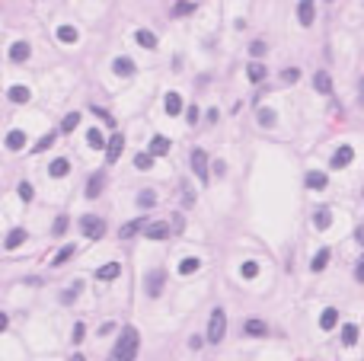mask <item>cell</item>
Listing matches in <instances>:
<instances>
[{"label":"cell","instance_id":"1","mask_svg":"<svg viewBox=\"0 0 364 361\" xmlns=\"http://www.w3.org/2000/svg\"><path fill=\"white\" fill-rule=\"evenodd\" d=\"M138 345H141L138 329H135V326H125V329H121V339L115 342V352H112V358H109V361H135Z\"/></svg>","mask_w":364,"mask_h":361},{"label":"cell","instance_id":"2","mask_svg":"<svg viewBox=\"0 0 364 361\" xmlns=\"http://www.w3.org/2000/svg\"><path fill=\"white\" fill-rule=\"evenodd\" d=\"M224 332H227V317H224V310L217 307V310H211V320H208V336H204V339H208L211 345H217L224 339Z\"/></svg>","mask_w":364,"mask_h":361},{"label":"cell","instance_id":"3","mask_svg":"<svg viewBox=\"0 0 364 361\" xmlns=\"http://www.w3.org/2000/svg\"><path fill=\"white\" fill-rule=\"evenodd\" d=\"M80 230H83V237L99 240L106 234V224H102V218H96V214H83V218H80Z\"/></svg>","mask_w":364,"mask_h":361},{"label":"cell","instance_id":"4","mask_svg":"<svg viewBox=\"0 0 364 361\" xmlns=\"http://www.w3.org/2000/svg\"><path fill=\"white\" fill-rule=\"evenodd\" d=\"M192 170H195L198 179H201L204 186H208V157H204V150H201V147L192 150Z\"/></svg>","mask_w":364,"mask_h":361},{"label":"cell","instance_id":"5","mask_svg":"<svg viewBox=\"0 0 364 361\" xmlns=\"http://www.w3.org/2000/svg\"><path fill=\"white\" fill-rule=\"evenodd\" d=\"M121 147H125V138H121V135H112V138H109V144H106V160L115 163V160L121 157Z\"/></svg>","mask_w":364,"mask_h":361},{"label":"cell","instance_id":"6","mask_svg":"<svg viewBox=\"0 0 364 361\" xmlns=\"http://www.w3.org/2000/svg\"><path fill=\"white\" fill-rule=\"evenodd\" d=\"M163 278H166L163 269H157V272L147 275V294H150V297H160V294H163Z\"/></svg>","mask_w":364,"mask_h":361},{"label":"cell","instance_id":"7","mask_svg":"<svg viewBox=\"0 0 364 361\" xmlns=\"http://www.w3.org/2000/svg\"><path fill=\"white\" fill-rule=\"evenodd\" d=\"M351 157H355V150H351L348 144H345V147H339V150L332 153V170H345V166L351 163Z\"/></svg>","mask_w":364,"mask_h":361},{"label":"cell","instance_id":"8","mask_svg":"<svg viewBox=\"0 0 364 361\" xmlns=\"http://www.w3.org/2000/svg\"><path fill=\"white\" fill-rule=\"evenodd\" d=\"M313 16H317V10H313V0H300V4H297V19L303 22V26H310Z\"/></svg>","mask_w":364,"mask_h":361},{"label":"cell","instance_id":"9","mask_svg":"<svg viewBox=\"0 0 364 361\" xmlns=\"http://www.w3.org/2000/svg\"><path fill=\"white\" fill-rule=\"evenodd\" d=\"M147 230V237L150 240H166V234H169V224H163V221H153V224H147L144 227Z\"/></svg>","mask_w":364,"mask_h":361},{"label":"cell","instance_id":"10","mask_svg":"<svg viewBox=\"0 0 364 361\" xmlns=\"http://www.w3.org/2000/svg\"><path fill=\"white\" fill-rule=\"evenodd\" d=\"M118 272H121L118 262H109V266L96 269V278H99V281H112V278H118Z\"/></svg>","mask_w":364,"mask_h":361},{"label":"cell","instance_id":"11","mask_svg":"<svg viewBox=\"0 0 364 361\" xmlns=\"http://www.w3.org/2000/svg\"><path fill=\"white\" fill-rule=\"evenodd\" d=\"M115 74L118 77H131V74H135V61H131V58H115Z\"/></svg>","mask_w":364,"mask_h":361},{"label":"cell","instance_id":"12","mask_svg":"<svg viewBox=\"0 0 364 361\" xmlns=\"http://www.w3.org/2000/svg\"><path fill=\"white\" fill-rule=\"evenodd\" d=\"M141 227H147V224H144V218H138V221H128V224H121L118 237H121V240H128V237H135V234L141 230Z\"/></svg>","mask_w":364,"mask_h":361},{"label":"cell","instance_id":"13","mask_svg":"<svg viewBox=\"0 0 364 361\" xmlns=\"http://www.w3.org/2000/svg\"><path fill=\"white\" fill-rule=\"evenodd\" d=\"M7 96H10V102H29V99H32V93H29L26 87H10Z\"/></svg>","mask_w":364,"mask_h":361},{"label":"cell","instance_id":"14","mask_svg":"<svg viewBox=\"0 0 364 361\" xmlns=\"http://www.w3.org/2000/svg\"><path fill=\"white\" fill-rule=\"evenodd\" d=\"M179 112H182V96L166 93V115H179Z\"/></svg>","mask_w":364,"mask_h":361},{"label":"cell","instance_id":"15","mask_svg":"<svg viewBox=\"0 0 364 361\" xmlns=\"http://www.w3.org/2000/svg\"><path fill=\"white\" fill-rule=\"evenodd\" d=\"M102 173H96V176H90V186H87V198H99V192H102Z\"/></svg>","mask_w":364,"mask_h":361},{"label":"cell","instance_id":"16","mask_svg":"<svg viewBox=\"0 0 364 361\" xmlns=\"http://www.w3.org/2000/svg\"><path fill=\"white\" fill-rule=\"evenodd\" d=\"M335 323H339V310H335V307H326L323 317H320V326H323V329H332Z\"/></svg>","mask_w":364,"mask_h":361},{"label":"cell","instance_id":"17","mask_svg":"<svg viewBox=\"0 0 364 361\" xmlns=\"http://www.w3.org/2000/svg\"><path fill=\"white\" fill-rule=\"evenodd\" d=\"M166 150H169V141H166L163 135H153V141H150V153H153V157H163Z\"/></svg>","mask_w":364,"mask_h":361},{"label":"cell","instance_id":"18","mask_svg":"<svg viewBox=\"0 0 364 361\" xmlns=\"http://www.w3.org/2000/svg\"><path fill=\"white\" fill-rule=\"evenodd\" d=\"M67 173H70V163L67 160H51V166H48V176H55V179L67 176Z\"/></svg>","mask_w":364,"mask_h":361},{"label":"cell","instance_id":"19","mask_svg":"<svg viewBox=\"0 0 364 361\" xmlns=\"http://www.w3.org/2000/svg\"><path fill=\"white\" fill-rule=\"evenodd\" d=\"M10 58H13V61H26V58H29V45L26 42H13V45H10Z\"/></svg>","mask_w":364,"mask_h":361},{"label":"cell","instance_id":"20","mask_svg":"<svg viewBox=\"0 0 364 361\" xmlns=\"http://www.w3.org/2000/svg\"><path fill=\"white\" fill-rule=\"evenodd\" d=\"M7 147L10 150H22V147H26V135H22V131H10V135H7Z\"/></svg>","mask_w":364,"mask_h":361},{"label":"cell","instance_id":"21","mask_svg":"<svg viewBox=\"0 0 364 361\" xmlns=\"http://www.w3.org/2000/svg\"><path fill=\"white\" fill-rule=\"evenodd\" d=\"M74 252H77V246H74V243H67V246H61V249H58V256L51 259V266H64V262H67L70 256H74Z\"/></svg>","mask_w":364,"mask_h":361},{"label":"cell","instance_id":"22","mask_svg":"<svg viewBox=\"0 0 364 361\" xmlns=\"http://www.w3.org/2000/svg\"><path fill=\"white\" fill-rule=\"evenodd\" d=\"M307 186H310V189H317V192H320V189H326V173L310 170V173H307Z\"/></svg>","mask_w":364,"mask_h":361},{"label":"cell","instance_id":"23","mask_svg":"<svg viewBox=\"0 0 364 361\" xmlns=\"http://www.w3.org/2000/svg\"><path fill=\"white\" fill-rule=\"evenodd\" d=\"M313 87H317L320 93H332V80H329V74H326V70H320V74L313 77Z\"/></svg>","mask_w":364,"mask_h":361},{"label":"cell","instance_id":"24","mask_svg":"<svg viewBox=\"0 0 364 361\" xmlns=\"http://www.w3.org/2000/svg\"><path fill=\"white\" fill-rule=\"evenodd\" d=\"M87 144H90L93 150H99L102 144H109V141H106V135H102L99 128H93V131H87Z\"/></svg>","mask_w":364,"mask_h":361},{"label":"cell","instance_id":"25","mask_svg":"<svg viewBox=\"0 0 364 361\" xmlns=\"http://www.w3.org/2000/svg\"><path fill=\"white\" fill-rule=\"evenodd\" d=\"M313 224H317V230H326V227L332 224V211H329V208H320L317 218H313Z\"/></svg>","mask_w":364,"mask_h":361},{"label":"cell","instance_id":"26","mask_svg":"<svg viewBox=\"0 0 364 361\" xmlns=\"http://www.w3.org/2000/svg\"><path fill=\"white\" fill-rule=\"evenodd\" d=\"M243 329H246V336H265V332H269V326H265L262 320H246Z\"/></svg>","mask_w":364,"mask_h":361},{"label":"cell","instance_id":"27","mask_svg":"<svg viewBox=\"0 0 364 361\" xmlns=\"http://www.w3.org/2000/svg\"><path fill=\"white\" fill-rule=\"evenodd\" d=\"M198 269H201V259H195V256H189V259L179 262V272L182 275H192V272H198Z\"/></svg>","mask_w":364,"mask_h":361},{"label":"cell","instance_id":"28","mask_svg":"<svg viewBox=\"0 0 364 361\" xmlns=\"http://www.w3.org/2000/svg\"><path fill=\"white\" fill-rule=\"evenodd\" d=\"M22 240H26V230H22V227H16V230H10V237H7V249H16V246H22Z\"/></svg>","mask_w":364,"mask_h":361},{"label":"cell","instance_id":"29","mask_svg":"<svg viewBox=\"0 0 364 361\" xmlns=\"http://www.w3.org/2000/svg\"><path fill=\"white\" fill-rule=\"evenodd\" d=\"M326 262H329V249H320L317 256H313L310 269H313V272H323V269H326Z\"/></svg>","mask_w":364,"mask_h":361},{"label":"cell","instance_id":"30","mask_svg":"<svg viewBox=\"0 0 364 361\" xmlns=\"http://www.w3.org/2000/svg\"><path fill=\"white\" fill-rule=\"evenodd\" d=\"M138 45L141 48H157V35L147 32V29H138Z\"/></svg>","mask_w":364,"mask_h":361},{"label":"cell","instance_id":"31","mask_svg":"<svg viewBox=\"0 0 364 361\" xmlns=\"http://www.w3.org/2000/svg\"><path fill=\"white\" fill-rule=\"evenodd\" d=\"M275 122H278L275 109H259V125H262V128H272Z\"/></svg>","mask_w":364,"mask_h":361},{"label":"cell","instance_id":"32","mask_svg":"<svg viewBox=\"0 0 364 361\" xmlns=\"http://www.w3.org/2000/svg\"><path fill=\"white\" fill-rule=\"evenodd\" d=\"M342 342L345 345H355L358 342V326H355V323H348V326L342 329Z\"/></svg>","mask_w":364,"mask_h":361},{"label":"cell","instance_id":"33","mask_svg":"<svg viewBox=\"0 0 364 361\" xmlns=\"http://www.w3.org/2000/svg\"><path fill=\"white\" fill-rule=\"evenodd\" d=\"M58 39H61V42H67V45H70V42H77V29H74V26H61V29H58Z\"/></svg>","mask_w":364,"mask_h":361},{"label":"cell","instance_id":"34","mask_svg":"<svg viewBox=\"0 0 364 361\" xmlns=\"http://www.w3.org/2000/svg\"><path fill=\"white\" fill-rule=\"evenodd\" d=\"M80 125V112H70V115H64V122H61V131H74Z\"/></svg>","mask_w":364,"mask_h":361},{"label":"cell","instance_id":"35","mask_svg":"<svg viewBox=\"0 0 364 361\" xmlns=\"http://www.w3.org/2000/svg\"><path fill=\"white\" fill-rule=\"evenodd\" d=\"M240 275H243V278H256V275H259V262H243Z\"/></svg>","mask_w":364,"mask_h":361},{"label":"cell","instance_id":"36","mask_svg":"<svg viewBox=\"0 0 364 361\" xmlns=\"http://www.w3.org/2000/svg\"><path fill=\"white\" fill-rule=\"evenodd\" d=\"M246 74H249V80H252V83H259V80H265V67H262V64H256V61H252V64H249V70H246Z\"/></svg>","mask_w":364,"mask_h":361},{"label":"cell","instance_id":"37","mask_svg":"<svg viewBox=\"0 0 364 361\" xmlns=\"http://www.w3.org/2000/svg\"><path fill=\"white\" fill-rule=\"evenodd\" d=\"M55 138H58L55 131H51V135H45V138H39V141H35V147H32V150H35V153H39V150H48V147H51V144H55Z\"/></svg>","mask_w":364,"mask_h":361},{"label":"cell","instance_id":"38","mask_svg":"<svg viewBox=\"0 0 364 361\" xmlns=\"http://www.w3.org/2000/svg\"><path fill=\"white\" fill-rule=\"evenodd\" d=\"M135 166H138V170H150V166H153V153H138Z\"/></svg>","mask_w":364,"mask_h":361},{"label":"cell","instance_id":"39","mask_svg":"<svg viewBox=\"0 0 364 361\" xmlns=\"http://www.w3.org/2000/svg\"><path fill=\"white\" fill-rule=\"evenodd\" d=\"M192 10H195V4H189V0H179V4H176V10H173V13H176V16H189V13H192Z\"/></svg>","mask_w":364,"mask_h":361},{"label":"cell","instance_id":"40","mask_svg":"<svg viewBox=\"0 0 364 361\" xmlns=\"http://www.w3.org/2000/svg\"><path fill=\"white\" fill-rule=\"evenodd\" d=\"M80 288H83L80 281H77V285H70V288H67V291H64V294H61V300H64V304H70V300H74V297L80 294Z\"/></svg>","mask_w":364,"mask_h":361},{"label":"cell","instance_id":"41","mask_svg":"<svg viewBox=\"0 0 364 361\" xmlns=\"http://www.w3.org/2000/svg\"><path fill=\"white\" fill-rule=\"evenodd\" d=\"M83 336H87V326H83V323H74V329H70V339H74V342H83Z\"/></svg>","mask_w":364,"mask_h":361},{"label":"cell","instance_id":"42","mask_svg":"<svg viewBox=\"0 0 364 361\" xmlns=\"http://www.w3.org/2000/svg\"><path fill=\"white\" fill-rule=\"evenodd\" d=\"M153 201H157V195H153V192H141V195H138V204H141V208H150Z\"/></svg>","mask_w":364,"mask_h":361},{"label":"cell","instance_id":"43","mask_svg":"<svg viewBox=\"0 0 364 361\" xmlns=\"http://www.w3.org/2000/svg\"><path fill=\"white\" fill-rule=\"evenodd\" d=\"M16 192H19V198H22V201H32V195H35L29 183H19V189H16Z\"/></svg>","mask_w":364,"mask_h":361},{"label":"cell","instance_id":"44","mask_svg":"<svg viewBox=\"0 0 364 361\" xmlns=\"http://www.w3.org/2000/svg\"><path fill=\"white\" fill-rule=\"evenodd\" d=\"M67 230V214H58V221H55V237H61Z\"/></svg>","mask_w":364,"mask_h":361},{"label":"cell","instance_id":"45","mask_svg":"<svg viewBox=\"0 0 364 361\" xmlns=\"http://www.w3.org/2000/svg\"><path fill=\"white\" fill-rule=\"evenodd\" d=\"M297 77H300V70H297V67H288L284 74H281V80H284V83H294Z\"/></svg>","mask_w":364,"mask_h":361},{"label":"cell","instance_id":"46","mask_svg":"<svg viewBox=\"0 0 364 361\" xmlns=\"http://www.w3.org/2000/svg\"><path fill=\"white\" fill-rule=\"evenodd\" d=\"M249 51H252V55H265V42H252Z\"/></svg>","mask_w":364,"mask_h":361},{"label":"cell","instance_id":"47","mask_svg":"<svg viewBox=\"0 0 364 361\" xmlns=\"http://www.w3.org/2000/svg\"><path fill=\"white\" fill-rule=\"evenodd\" d=\"M186 118H189L192 125H195V122H198V109H186Z\"/></svg>","mask_w":364,"mask_h":361},{"label":"cell","instance_id":"48","mask_svg":"<svg viewBox=\"0 0 364 361\" xmlns=\"http://www.w3.org/2000/svg\"><path fill=\"white\" fill-rule=\"evenodd\" d=\"M189 348H201V336H192V339H189Z\"/></svg>","mask_w":364,"mask_h":361},{"label":"cell","instance_id":"49","mask_svg":"<svg viewBox=\"0 0 364 361\" xmlns=\"http://www.w3.org/2000/svg\"><path fill=\"white\" fill-rule=\"evenodd\" d=\"M115 326H112V323H102V326H99V336H109V332H112Z\"/></svg>","mask_w":364,"mask_h":361},{"label":"cell","instance_id":"50","mask_svg":"<svg viewBox=\"0 0 364 361\" xmlns=\"http://www.w3.org/2000/svg\"><path fill=\"white\" fill-rule=\"evenodd\" d=\"M355 275H358V281H364V259L358 262V269H355Z\"/></svg>","mask_w":364,"mask_h":361},{"label":"cell","instance_id":"51","mask_svg":"<svg viewBox=\"0 0 364 361\" xmlns=\"http://www.w3.org/2000/svg\"><path fill=\"white\" fill-rule=\"evenodd\" d=\"M70 361H87V358H83V355H74V358H70Z\"/></svg>","mask_w":364,"mask_h":361}]
</instances>
